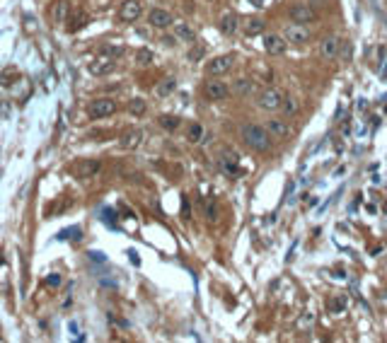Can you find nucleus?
Listing matches in <instances>:
<instances>
[{"instance_id": "nucleus-1", "label": "nucleus", "mask_w": 387, "mask_h": 343, "mask_svg": "<svg viewBox=\"0 0 387 343\" xmlns=\"http://www.w3.org/2000/svg\"><path fill=\"white\" fill-rule=\"evenodd\" d=\"M240 138L254 153H266L271 148V140H274L269 135V131H266L264 126H259V123H242L240 126Z\"/></svg>"}, {"instance_id": "nucleus-2", "label": "nucleus", "mask_w": 387, "mask_h": 343, "mask_svg": "<svg viewBox=\"0 0 387 343\" xmlns=\"http://www.w3.org/2000/svg\"><path fill=\"white\" fill-rule=\"evenodd\" d=\"M218 165L225 174L230 177H240V155L232 148H221L218 150Z\"/></svg>"}, {"instance_id": "nucleus-3", "label": "nucleus", "mask_w": 387, "mask_h": 343, "mask_svg": "<svg viewBox=\"0 0 387 343\" xmlns=\"http://www.w3.org/2000/svg\"><path fill=\"white\" fill-rule=\"evenodd\" d=\"M283 100H286V94L281 92L278 87H266L259 97H256V104L266 111H276L283 107Z\"/></svg>"}, {"instance_id": "nucleus-4", "label": "nucleus", "mask_w": 387, "mask_h": 343, "mask_svg": "<svg viewBox=\"0 0 387 343\" xmlns=\"http://www.w3.org/2000/svg\"><path fill=\"white\" fill-rule=\"evenodd\" d=\"M203 94H206V100H210V102H225L228 97H230V87H228L223 80L213 78V80H208V82H206Z\"/></svg>"}, {"instance_id": "nucleus-5", "label": "nucleus", "mask_w": 387, "mask_h": 343, "mask_svg": "<svg viewBox=\"0 0 387 343\" xmlns=\"http://www.w3.org/2000/svg\"><path fill=\"white\" fill-rule=\"evenodd\" d=\"M232 66H235V56H218V58L208 61L206 70H208V75H213V78H221L225 73H230Z\"/></svg>"}, {"instance_id": "nucleus-6", "label": "nucleus", "mask_w": 387, "mask_h": 343, "mask_svg": "<svg viewBox=\"0 0 387 343\" xmlns=\"http://www.w3.org/2000/svg\"><path fill=\"white\" fill-rule=\"evenodd\" d=\"M288 15H290V20L298 24H308V22H315V8L310 5V3H298V5H293L290 10H288Z\"/></svg>"}, {"instance_id": "nucleus-7", "label": "nucleus", "mask_w": 387, "mask_h": 343, "mask_svg": "<svg viewBox=\"0 0 387 343\" xmlns=\"http://www.w3.org/2000/svg\"><path fill=\"white\" fill-rule=\"evenodd\" d=\"M283 36H286V41H290V44H308L310 39H312V34H310L308 27H305V24H298V22L288 24Z\"/></svg>"}, {"instance_id": "nucleus-8", "label": "nucleus", "mask_w": 387, "mask_h": 343, "mask_svg": "<svg viewBox=\"0 0 387 343\" xmlns=\"http://www.w3.org/2000/svg\"><path fill=\"white\" fill-rule=\"evenodd\" d=\"M114 111H116V102L109 100V97L95 100L90 104V116H92V119H104V116H111Z\"/></svg>"}, {"instance_id": "nucleus-9", "label": "nucleus", "mask_w": 387, "mask_h": 343, "mask_svg": "<svg viewBox=\"0 0 387 343\" xmlns=\"http://www.w3.org/2000/svg\"><path fill=\"white\" fill-rule=\"evenodd\" d=\"M264 128L269 131L271 138H278V140H286V138H290V133H293L290 123L283 121V119H269L264 123Z\"/></svg>"}, {"instance_id": "nucleus-10", "label": "nucleus", "mask_w": 387, "mask_h": 343, "mask_svg": "<svg viewBox=\"0 0 387 343\" xmlns=\"http://www.w3.org/2000/svg\"><path fill=\"white\" fill-rule=\"evenodd\" d=\"M341 39L339 36H334V34H329V36H324L320 44V54L322 58H327V61H334V58H339V51H341Z\"/></svg>"}, {"instance_id": "nucleus-11", "label": "nucleus", "mask_w": 387, "mask_h": 343, "mask_svg": "<svg viewBox=\"0 0 387 343\" xmlns=\"http://www.w3.org/2000/svg\"><path fill=\"white\" fill-rule=\"evenodd\" d=\"M286 36H281V34H266L264 36V48L269 56H283L286 54Z\"/></svg>"}, {"instance_id": "nucleus-12", "label": "nucleus", "mask_w": 387, "mask_h": 343, "mask_svg": "<svg viewBox=\"0 0 387 343\" xmlns=\"http://www.w3.org/2000/svg\"><path fill=\"white\" fill-rule=\"evenodd\" d=\"M148 22L153 24V27H157V29H167L169 24H175V20H172V15L167 10H162V8H153V10L148 12Z\"/></svg>"}, {"instance_id": "nucleus-13", "label": "nucleus", "mask_w": 387, "mask_h": 343, "mask_svg": "<svg viewBox=\"0 0 387 343\" xmlns=\"http://www.w3.org/2000/svg\"><path fill=\"white\" fill-rule=\"evenodd\" d=\"M237 27H240V22H237V15L235 12H223L221 20H218V29H221L225 36H232V34H237Z\"/></svg>"}, {"instance_id": "nucleus-14", "label": "nucleus", "mask_w": 387, "mask_h": 343, "mask_svg": "<svg viewBox=\"0 0 387 343\" xmlns=\"http://www.w3.org/2000/svg\"><path fill=\"white\" fill-rule=\"evenodd\" d=\"M119 143H121L123 150H133V148H138V145L143 143V131L141 128H128V131H123Z\"/></svg>"}, {"instance_id": "nucleus-15", "label": "nucleus", "mask_w": 387, "mask_h": 343, "mask_svg": "<svg viewBox=\"0 0 387 343\" xmlns=\"http://www.w3.org/2000/svg\"><path fill=\"white\" fill-rule=\"evenodd\" d=\"M114 68H116L114 58H100V61L90 63V73L92 75H109V73H114Z\"/></svg>"}, {"instance_id": "nucleus-16", "label": "nucleus", "mask_w": 387, "mask_h": 343, "mask_svg": "<svg viewBox=\"0 0 387 343\" xmlns=\"http://www.w3.org/2000/svg\"><path fill=\"white\" fill-rule=\"evenodd\" d=\"M121 20L123 22H136L138 17H141V3H136V0H128V3H123L121 5Z\"/></svg>"}, {"instance_id": "nucleus-17", "label": "nucleus", "mask_w": 387, "mask_h": 343, "mask_svg": "<svg viewBox=\"0 0 387 343\" xmlns=\"http://www.w3.org/2000/svg\"><path fill=\"white\" fill-rule=\"evenodd\" d=\"M100 169H102L100 160H82V162H80V165L75 167L77 177H82V179H88V177H95V174H97Z\"/></svg>"}, {"instance_id": "nucleus-18", "label": "nucleus", "mask_w": 387, "mask_h": 343, "mask_svg": "<svg viewBox=\"0 0 387 343\" xmlns=\"http://www.w3.org/2000/svg\"><path fill=\"white\" fill-rule=\"evenodd\" d=\"M242 29L244 34H249V36H254V34H262L266 29V22L262 17H247L242 22Z\"/></svg>"}, {"instance_id": "nucleus-19", "label": "nucleus", "mask_w": 387, "mask_h": 343, "mask_svg": "<svg viewBox=\"0 0 387 343\" xmlns=\"http://www.w3.org/2000/svg\"><path fill=\"white\" fill-rule=\"evenodd\" d=\"M175 36H177L179 41H194L196 39V32L187 22H175Z\"/></svg>"}, {"instance_id": "nucleus-20", "label": "nucleus", "mask_w": 387, "mask_h": 343, "mask_svg": "<svg viewBox=\"0 0 387 343\" xmlns=\"http://www.w3.org/2000/svg\"><path fill=\"white\" fill-rule=\"evenodd\" d=\"M175 89H177V80H175V78H165V80H160V82H157L155 94H157V97H169Z\"/></svg>"}, {"instance_id": "nucleus-21", "label": "nucleus", "mask_w": 387, "mask_h": 343, "mask_svg": "<svg viewBox=\"0 0 387 343\" xmlns=\"http://www.w3.org/2000/svg\"><path fill=\"white\" fill-rule=\"evenodd\" d=\"M235 92L240 94V97H247V94H252L254 92V80H249V78H240V80H235Z\"/></svg>"}, {"instance_id": "nucleus-22", "label": "nucleus", "mask_w": 387, "mask_h": 343, "mask_svg": "<svg viewBox=\"0 0 387 343\" xmlns=\"http://www.w3.org/2000/svg\"><path fill=\"white\" fill-rule=\"evenodd\" d=\"M281 111H283V116L286 119H293L295 114L300 111V104L295 97H290V94H286V100H283V107H281Z\"/></svg>"}, {"instance_id": "nucleus-23", "label": "nucleus", "mask_w": 387, "mask_h": 343, "mask_svg": "<svg viewBox=\"0 0 387 343\" xmlns=\"http://www.w3.org/2000/svg\"><path fill=\"white\" fill-rule=\"evenodd\" d=\"M187 140L189 143H201L203 140V126H201L199 121H194V123H189V131H187Z\"/></svg>"}, {"instance_id": "nucleus-24", "label": "nucleus", "mask_w": 387, "mask_h": 343, "mask_svg": "<svg viewBox=\"0 0 387 343\" xmlns=\"http://www.w3.org/2000/svg\"><path fill=\"white\" fill-rule=\"evenodd\" d=\"M160 126H162L165 131H175V128H179V119H177V116H169V114H165V116H160Z\"/></svg>"}, {"instance_id": "nucleus-25", "label": "nucleus", "mask_w": 387, "mask_h": 343, "mask_svg": "<svg viewBox=\"0 0 387 343\" xmlns=\"http://www.w3.org/2000/svg\"><path fill=\"white\" fill-rule=\"evenodd\" d=\"M203 56H206V46L203 44H196L194 46V48H191V51H189V61H191V63H199L201 58H203Z\"/></svg>"}, {"instance_id": "nucleus-26", "label": "nucleus", "mask_w": 387, "mask_h": 343, "mask_svg": "<svg viewBox=\"0 0 387 343\" xmlns=\"http://www.w3.org/2000/svg\"><path fill=\"white\" fill-rule=\"evenodd\" d=\"M206 220H208V222L218 220V206H216V201H213V199L206 201Z\"/></svg>"}, {"instance_id": "nucleus-27", "label": "nucleus", "mask_w": 387, "mask_h": 343, "mask_svg": "<svg viewBox=\"0 0 387 343\" xmlns=\"http://www.w3.org/2000/svg\"><path fill=\"white\" fill-rule=\"evenodd\" d=\"M128 109H131V114H136V116H141V114H145V102L141 100V97H136V100H131V104H128Z\"/></svg>"}, {"instance_id": "nucleus-28", "label": "nucleus", "mask_w": 387, "mask_h": 343, "mask_svg": "<svg viewBox=\"0 0 387 343\" xmlns=\"http://www.w3.org/2000/svg\"><path fill=\"white\" fill-rule=\"evenodd\" d=\"M80 239V227H70V230H63V232L58 234V239Z\"/></svg>"}, {"instance_id": "nucleus-29", "label": "nucleus", "mask_w": 387, "mask_h": 343, "mask_svg": "<svg viewBox=\"0 0 387 343\" xmlns=\"http://www.w3.org/2000/svg\"><path fill=\"white\" fill-rule=\"evenodd\" d=\"M136 58H138V63H150V61H153V51H148V48H141Z\"/></svg>"}, {"instance_id": "nucleus-30", "label": "nucleus", "mask_w": 387, "mask_h": 343, "mask_svg": "<svg viewBox=\"0 0 387 343\" xmlns=\"http://www.w3.org/2000/svg\"><path fill=\"white\" fill-rule=\"evenodd\" d=\"M12 75H17V73H15V70H12V68H8V70H3V73H0V85H10L12 82Z\"/></svg>"}, {"instance_id": "nucleus-31", "label": "nucleus", "mask_w": 387, "mask_h": 343, "mask_svg": "<svg viewBox=\"0 0 387 343\" xmlns=\"http://www.w3.org/2000/svg\"><path fill=\"white\" fill-rule=\"evenodd\" d=\"M0 119H10V104L0 102Z\"/></svg>"}, {"instance_id": "nucleus-32", "label": "nucleus", "mask_w": 387, "mask_h": 343, "mask_svg": "<svg viewBox=\"0 0 387 343\" xmlns=\"http://www.w3.org/2000/svg\"><path fill=\"white\" fill-rule=\"evenodd\" d=\"M343 307H346V300H343V298H336L332 302V312H341Z\"/></svg>"}, {"instance_id": "nucleus-33", "label": "nucleus", "mask_w": 387, "mask_h": 343, "mask_svg": "<svg viewBox=\"0 0 387 343\" xmlns=\"http://www.w3.org/2000/svg\"><path fill=\"white\" fill-rule=\"evenodd\" d=\"M339 56H341L343 61H349V58H351V46H349V41H343V48L339 51Z\"/></svg>"}, {"instance_id": "nucleus-34", "label": "nucleus", "mask_w": 387, "mask_h": 343, "mask_svg": "<svg viewBox=\"0 0 387 343\" xmlns=\"http://www.w3.org/2000/svg\"><path fill=\"white\" fill-rule=\"evenodd\" d=\"M90 259H97V261H104V256L100 252H90Z\"/></svg>"}, {"instance_id": "nucleus-35", "label": "nucleus", "mask_w": 387, "mask_h": 343, "mask_svg": "<svg viewBox=\"0 0 387 343\" xmlns=\"http://www.w3.org/2000/svg\"><path fill=\"white\" fill-rule=\"evenodd\" d=\"M385 46H380V48H377V56H380V63H382V61H385Z\"/></svg>"}, {"instance_id": "nucleus-36", "label": "nucleus", "mask_w": 387, "mask_h": 343, "mask_svg": "<svg viewBox=\"0 0 387 343\" xmlns=\"http://www.w3.org/2000/svg\"><path fill=\"white\" fill-rule=\"evenodd\" d=\"M46 283H49V285H56V283H61V278H58V276H51L49 280H46Z\"/></svg>"}, {"instance_id": "nucleus-37", "label": "nucleus", "mask_w": 387, "mask_h": 343, "mask_svg": "<svg viewBox=\"0 0 387 343\" xmlns=\"http://www.w3.org/2000/svg\"><path fill=\"white\" fill-rule=\"evenodd\" d=\"M308 3H315V5H327V0H308Z\"/></svg>"}, {"instance_id": "nucleus-38", "label": "nucleus", "mask_w": 387, "mask_h": 343, "mask_svg": "<svg viewBox=\"0 0 387 343\" xmlns=\"http://www.w3.org/2000/svg\"><path fill=\"white\" fill-rule=\"evenodd\" d=\"M382 78H385V82H387V68H385V73H382Z\"/></svg>"}]
</instances>
